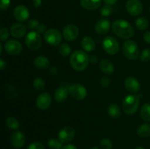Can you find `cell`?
<instances>
[{"mask_svg":"<svg viewBox=\"0 0 150 149\" xmlns=\"http://www.w3.org/2000/svg\"><path fill=\"white\" fill-rule=\"evenodd\" d=\"M143 5L139 0H127L126 3V10L130 15L138 16L143 11Z\"/></svg>","mask_w":150,"mask_h":149,"instance_id":"cell-10","label":"cell"},{"mask_svg":"<svg viewBox=\"0 0 150 149\" xmlns=\"http://www.w3.org/2000/svg\"><path fill=\"white\" fill-rule=\"evenodd\" d=\"M7 67L6 62L3 59H0V70H4Z\"/></svg>","mask_w":150,"mask_h":149,"instance_id":"cell-43","label":"cell"},{"mask_svg":"<svg viewBox=\"0 0 150 149\" xmlns=\"http://www.w3.org/2000/svg\"><path fill=\"white\" fill-rule=\"evenodd\" d=\"M4 49L8 54L12 56H16L21 53L23 49L21 43L16 39H10L7 41L4 45Z\"/></svg>","mask_w":150,"mask_h":149,"instance_id":"cell-9","label":"cell"},{"mask_svg":"<svg viewBox=\"0 0 150 149\" xmlns=\"http://www.w3.org/2000/svg\"><path fill=\"white\" fill-rule=\"evenodd\" d=\"M39 24L40 23L38 20H36V19H31L27 23V28L31 29V30H35V29H37V27H38Z\"/></svg>","mask_w":150,"mask_h":149,"instance_id":"cell-37","label":"cell"},{"mask_svg":"<svg viewBox=\"0 0 150 149\" xmlns=\"http://www.w3.org/2000/svg\"><path fill=\"white\" fill-rule=\"evenodd\" d=\"M68 91L72 97L76 100H83L87 95L86 89L80 83H75L71 85L69 87Z\"/></svg>","mask_w":150,"mask_h":149,"instance_id":"cell-8","label":"cell"},{"mask_svg":"<svg viewBox=\"0 0 150 149\" xmlns=\"http://www.w3.org/2000/svg\"><path fill=\"white\" fill-rule=\"evenodd\" d=\"M81 46L86 52H92L95 49V42L91 37H84L81 40Z\"/></svg>","mask_w":150,"mask_h":149,"instance_id":"cell-22","label":"cell"},{"mask_svg":"<svg viewBox=\"0 0 150 149\" xmlns=\"http://www.w3.org/2000/svg\"><path fill=\"white\" fill-rule=\"evenodd\" d=\"M102 0H81L80 3L83 9L87 10H95L101 5Z\"/></svg>","mask_w":150,"mask_h":149,"instance_id":"cell-20","label":"cell"},{"mask_svg":"<svg viewBox=\"0 0 150 149\" xmlns=\"http://www.w3.org/2000/svg\"><path fill=\"white\" fill-rule=\"evenodd\" d=\"M104 2L106 4H109V5H114L116 4L117 0H103Z\"/></svg>","mask_w":150,"mask_h":149,"instance_id":"cell-45","label":"cell"},{"mask_svg":"<svg viewBox=\"0 0 150 149\" xmlns=\"http://www.w3.org/2000/svg\"><path fill=\"white\" fill-rule=\"evenodd\" d=\"M27 149H45V146L40 142H33L30 143L27 147Z\"/></svg>","mask_w":150,"mask_h":149,"instance_id":"cell-36","label":"cell"},{"mask_svg":"<svg viewBox=\"0 0 150 149\" xmlns=\"http://www.w3.org/2000/svg\"><path fill=\"white\" fill-rule=\"evenodd\" d=\"M10 36V32L6 28L0 29V40L6 41Z\"/></svg>","mask_w":150,"mask_h":149,"instance_id":"cell-35","label":"cell"},{"mask_svg":"<svg viewBox=\"0 0 150 149\" xmlns=\"http://www.w3.org/2000/svg\"><path fill=\"white\" fill-rule=\"evenodd\" d=\"M125 86L129 92L136 93L140 91L141 85L139 80L134 77H128L125 80Z\"/></svg>","mask_w":150,"mask_h":149,"instance_id":"cell-16","label":"cell"},{"mask_svg":"<svg viewBox=\"0 0 150 149\" xmlns=\"http://www.w3.org/2000/svg\"><path fill=\"white\" fill-rule=\"evenodd\" d=\"M13 15L16 20L19 22H23L27 20L29 17V11L24 5H18L15 8Z\"/></svg>","mask_w":150,"mask_h":149,"instance_id":"cell-15","label":"cell"},{"mask_svg":"<svg viewBox=\"0 0 150 149\" xmlns=\"http://www.w3.org/2000/svg\"><path fill=\"white\" fill-rule=\"evenodd\" d=\"M34 64L37 68L40 70H45L49 67L50 61L47 57L44 56H38L34 60Z\"/></svg>","mask_w":150,"mask_h":149,"instance_id":"cell-21","label":"cell"},{"mask_svg":"<svg viewBox=\"0 0 150 149\" xmlns=\"http://www.w3.org/2000/svg\"><path fill=\"white\" fill-rule=\"evenodd\" d=\"M5 123L7 127L11 129H17L20 127V124H19L18 119L14 117H8L6 119Z\"/></svg>","mask_w":150,"mask_h":149,"instance_id":"cell-28","label":"cell"},{"mask_svg":"<svg viewBox=\"0 0 150 149\" xmlns=\"http://www.w3.org/2000/svg\"><path fill=\"white\" fill-rule=\"evenodd\" d=\"M140 102V95L133 93L125 96L122 101V110L127 115H133L138 110Z\"/></svg>","mask_w":150,"mask_h":149,"instance_id":"cell-3","label":"cell"},{"mask_svg":"<svg viewBox=\"0 0 150 149\" xmlns=\"http://www.w3.org/2000/svg\"><path fill=\"white\" fill-rule=\"evenodd\" d=\"M89 62V57L85 51L78 50L70 56V64L72 68L76 71L81 72L86 70Z\"/></svg>","mask_w":150,"mask_h":149,"instance_id":"cell-1","label":"cell"},{"mask_svg":"<svg viewBox=\"0 0 150 149\" xmlns=\"http://www.w3.org/2000/svg\"><path fill=\"white\" fill-rule=\"evenodd\" d=\"M100 68L105 74H111L114 70V66L108 59H103L100 62Z\"/></svg>","mask_w":150,"mask_h":149,"instance_id":"cell-23","label":"cell"},{"mask_svg":"<svg viewBox=\"0 0 150 149\" xmlns=\"http://www.w3.org/2000/svg\"><path fill=\"white\" fill-rule=\"evenodd\" d=\"M149 11H150V8H149Z\"/></svg>","mask_w":150,"mask_h":149,"instance_id":"cell-49","label":"cell"},{"mask_svg":"<svg viewBox=\"0 0 150 149\" xmlns=\"http://www.w3.org/2000/svg\"><path fill=\"white\" fill-rule=\"evenodd\" d=\"M51 96L48 92H43L38 96L36 101L37 107L41 110H47L51 105Z\"/></svg>","mask_w":150,"mask_h":149,"instance_id":"cell-12","label":"cell"},{"mask_svg":"<svg viewBox=\"0 0 150 149\" xmlns=\"http://www.w3.org/2000/svg\"><path fill=\"white\" fill-rule=\"evenodd\" d=\"M135 149H145V148L143 147H137V148H136Z\"/></svg>","mask_w":150,"mask_h":149,"instance_id":"cell-48","label":"cell"},{"mask_svg":"<svg viewBox=\"0 0 150 149\" xmlns=\"http://www.w3.org/2000/svg\"><path fill=\"white\" fill-rule=\"evenodd\" d=\"M137 134L139 137L143 138L149 137L150 136V124H144L141 125L138 129Z\"/></svg>","mask_w":150,"mask_h":149,"instance_id":"cell-26","label":"cell"},{"mask_svg":"<svg viewBox=\"0 0 150 149\" xmlns=\"http://www.w3.org/2000/svg\"><path fill=\"white\" fill-rule=\"evenodd\" d=\"M144 39L146 42L150 44V31L144 34Z\"/></svg>","mask_w":150,"mask_h":149,"instance_id":"cell-42","label":"cell"},{"mask_svg":"<svg viewBox=\"0 0 150 149\" xmlns=\"http://www.w3.org/2000/svg\"><path fill=\"white\" fill-rule=\"evenodd\" d=\"M100 84L103 88L108 87L110 84H111V79L108 77H107V76H105V77H103L101 79Z\"/></svg>","mask_w":150,"mask_h":149,"instance_id":"cell-38","label":"cell"},{"mask_svg":"<svg viewBox=\"0 0 150 149\" xmlns=\"http://www.w3.org/2000/svg\"><path fill=\"white\" fill-rule=\"evenodd\" d=\"M110 28H111V23L108 19L105 18L100 19L99 20L97 21L95 26V31L99 34H106L110 30Z\"/></svg>","mask_w":150,"mask_h":149,"instance_id":"cell-17","label":"cell"},{"mask_svg":"<svg viewBox=\"0 0 150 149\" xmlns=\"http://www.w3.org/2000/svg\"><path fill=\"white\" fill-rule=\"evenodd\" d=\"M140 115L145 121L150 122V104L145 103L142 106L140 110Z\"/></svg>","mask_w":150,"mask_h":149,"instance_id":"cell-25","label":"cell"},{"mask_svg":"<svg viewBox=\"0 0 150 149\" xmlns=\"http://www.w3.org/2000/svg\"><path fill=\"white\" fill-rule=\"evenodd\" d=\"M68 89L65 86H59L56 89L54 92V99L57 102H63L67 99L68 96Z\"/></svg>","mask_w":150,"mask_h":149,"instance_id":"cell-19","label":"cell"},{"mask_svg":"<svg viewBox=\"0 0 150 149\" xmlns=\"http://www.w3.org/2000/svg\"><path fill=\"white\" fill-rule=\"evenodd\" d=\"M25 43L27 48L32 51H38L42 45V39L39 33L37 32H31L26 34Z\"/></svg>","mask_w":150,"mask_h":149,"instance_id":"cell-5","label":"cell"},{"mask_svg":"<svg viewBox=\"0 0 150 149\" xmlns=\"http://www.w3.org/2000/svg\"><path fill=\"white\" fill-rule=\"evenodd\" d=\"M108 113L112 118H117L121 115V109L117 104L112 103L108 105Z\"/></svg>","mask_w":150,"mask_h":149,"instance_id":"cell-24","label":"cell"},{"mask_svg":"<svg viewBox=\"0 0 150 149\" xmlns=\"http://www.w3.org/2000/svg\"><path fill=\"white\" fill-rule=\"evenodd\" d=\"M26 26L22 23H17L13 24L10 28V34L16 38H21L26 33Z\"/></svg>","mask_w":150,"mask_h":149,"instance_id":"cell-18","label":"cell"},{"mask_svg":"<svg viewBox=\"0 0 150 149\" xmlns=\"http://www.w3.org/2000/svg\"><path fill=\"white\" fill-rule=\"evenodd\" d=\"M44 39L45 42L52 46H58L61 42L62 36L59 31L55 29H48L44 33Z\"/></svg>","mask_w":150,"mask_h":149,"instance_id":"cell-6","label":"cell"},{"mask_svg":"<svg viewBox=\"0 0 150 149\" xmlns=\"http://www.w3.org/2000/svg\"><path fill=\"white\" fill-rule=\"evenodd\" d=\"M111 13H112V7L109 4H105V5L103 6L100 10V14L103 17H108L111 14Z\"/></svg>","mask_w":150,"mask_h":149,"instance_id":"cell-32","label":"cell"},{"mask_svg":"<svg viewBox=\"0 0 150 149\" xmlns=\"http://www.w3.org/2000/svg\"><path fill=\"white\" fill-rule=\"evenodd\" d=\"M1 51H2V45H1V43L0 42V55L1 53Z\"/></svg>","mask_w":150,"mask_h":149,"instance_id":"cell-46","label":"cell"},{"mask_svg":"<svg viewBox=\"0 0 150 149\" xmlns=\"http://www.w3.org/2000/svg\"><path fill=\"white\" fill-rule=\"evenodd\" d=\"M10 0H0V10H5L10 7Z\"/></svg>","mask_w":150,"mask_h":149,"instance_id":"cell-39","label":"cell"},{"mask_svg":"<svg viewBox=\"0 0 150 149\" xmlns=\"http://www.w3.org/2000/svg\"><path fill=\"white\" fill-rule=\"evenodd\" d=\"M98 61V57L96 55H92L89 57V62L92 64H97Z\"/></svg>","mask_w":150,"mask_h":149,"instance_id":"cell-41","label":"cell"},{"mask_svg":"<svg viewBox=\"0 0 150 149\" xmlns=\"http://www.w3.org/2000/svg\"><path fill=\"white\" fill-rule=\"evenodd\" d=\"M62 149H78L76 146H75L73 144H67L63 147Z\"/></svg>","mask_w":150,"mask_h":149,"instance_id":"cell-44","label":"cell"},{"mask_svg":"<svg viewBox=\"0 0 150 149\" xmlns=\"http://www.w3.org/2000/svg\"><path fill=\"white\" fill-rule=\"evenodd\" d=\"M135 25L139 30L143 31L147 29L148 26H149V22H148L147 19L145 18L139 17L136 20Z\"/></svg>","mask_w":150,"mask_h":149,"instance_id":"cell-27","label":"cell"},{"mask_svg":"<svg viewBox=\"0 0 150 149\" xmlns=\"http://www.w3.org/2000/svg\"><path fill=\"white\" fill-rule=\"evenodd\" d=\"M48 146L51 149H62L63 143L59 139L51 138L48 141Z\"/></svg>","mask_w":150,"mask_h":149,"instance_id":"cell-29","label":"cell"},{"mask_svg":"<svg viewBox=\"0 0 150 149\" xmlns=\"http://www.w3.org/2000/svg\"><path fill=\"white\" fill-rule=\"evenodd\" d=\"M122 53L125 56L130 60H136L140 56V51L137 44L130 39L124 42L122 46Z\"/></svg>","mask_w":150,"mask_h":149,"instance_id":"cell-4","label":"cell"},{"mask_svg":"<svg viewBox=\"0 0 150 149\" xmlns=\"http://www.w3.org/2000/svg\"><path fill=\"white\" fill-rule=\"evenodd\" d=\"M45 29H46V26H45L44 24H42V23H40V24L38 25V26L37 27L36 31H35V32H37L39 34L45 33Z\"/></svg>","mask_w":150,"mask_h":149,"instance_id":"cell-40","label":"cell"},{"mask_svg":"<svg viewBox=\"0 0 150 149\" xmlns=\"http://www.w3.org/2000/svg\"><path fill=\"white\" fill-rule=\"evenodd\" d=\"M12 145L16 148H21L25 144L26 137L24 134L21 131H16L12 134L10 137Z\"/></svg>","mask_w":150,"mask_h":149,"instance_id":"cell-14","label":"cell"},{"mask_svg":"<svg viewBox=\"0 0 150 149\" xmlns=\"http://www.w3.org/2000/svg\"><path fill=\"white\" fill-rule=\"evenodd\" d=\"M103 48L110 55H115L119 52L120 45L117 39L111 36L106 37L103 41Z\"/></svg>","mask_w":150,"mask_h":149,"instance_id":"cell-7","label":"cell"},{"mask_svg":"<svg viewBox=\"0 0 150 149\" xmlns=\"http://www.w3.org/2000/svg\"><path fill=\"white\" fill-rule=\"evenodd\" d=\"M79 28L74 24L67 25L62 32L63 37L67 41H73L76 39L79 36Z\"/></svg>","mask_w":150,"mask_h":149,"instance_id":"cell-13","label":"cell"},{"mask_svg":"<svg viewBox=\"0 0 150 149\" xmlns=\"http://www.w3.org/2000/svg\"><path fill=\"white\" fill-rule=\"evenodd\" d=\"M140 60L142 62H147L150 61V48L144 49L140 55Z\"/></svg>","mask_w":150,"mask_h":149,"instance_id":"cell-34","label":"cell"},{"mask_svg":"<svg viewBox=\"0 0 150 149\" xmlns=\"http://www.w3.org/2000/svg\"><path fill=\"white\" fill-rule=\"evenodd\" d=\"M33 87L38 91H42L45 87V83L43 79L37 77L33 81Z\"/></svg>","mask_w":150,"mask_h":149,"instance_id":"cell-31","label":"cell"},{"mask_svg":"<svg viewBox=\"0 0 150 149\" xmlns=\"http://www.w3.org/2000/svg\"><path fill=\"white\" fill-rule=\"evenodd\" d=\"M76 131L72 127H65L62 129L58 134V139L62 143H68L74 139Z\"/></svg>","mask_w":150,"mask_h":149,"instance_id":"cell-11","label":"cell"},{"mask_svg":"<svg viewBox=\"0 0 150 149\" xmlns=\"http://www.w3.org/2000/svg\"><path fill=\"white\" fill-rule=\"evenodd\" d=\"M90 149H100L98 147H96V146H94V147H92Z\"/></svg>","mask_w":150,"mask_h":149,"instance_id":"cell-47","label":"cell"},{"mask_svg":"<svg viewBox=\"0 0 150 149\" xmlns=\"http://www.w3.org/2000/svg\"><path fill=\"white\" fill-rule=\"evenodd\" d=\"M112 31L117 36L123 39H130L134 35V29L127 21L122 19L115 20L112 24Z\"/></svg>","mask_w":150,"mask_h":149,"instance_id":"cell-2","label":"cell"},{"mask_svg":"<svg viewBox=\"0 0 150 149\" xmlns=\"http://www.w3.org/2000/svg\"><path fill=\"white\" fill-rule=\"evenodd\" d=\"M100 145L103 149H112L113 148L112 142L108 138L102 139L100 143Z\"/></svg>","mask_w":150,"mask_h":149,"instance_id":"cell-33","label":"cell"},{"mask_svg":"<svg viewBox=\"0 0 150 149\" xmlns=\"http://www.w3.org/2000/svg\"><path fill=\"white\" fill-rule=\"evenodd\" d=\"M59 52L62 56L67 57L71 53V48L67 43H62L59 45Z\"/></svg>","mask_w":150,"mask_h":149,"instance_id":"cell-30","label":"cell"}]
</instances>
